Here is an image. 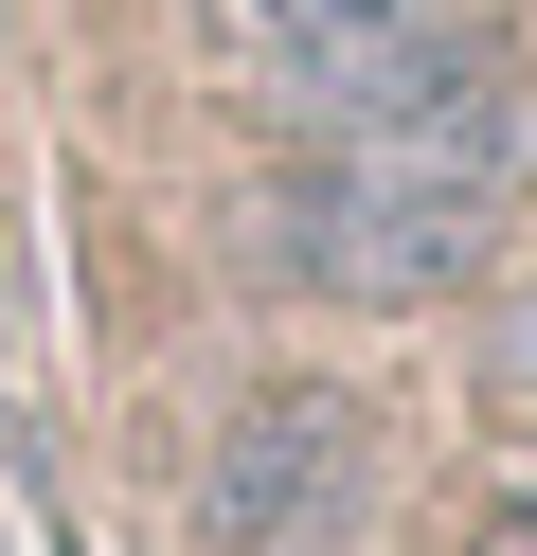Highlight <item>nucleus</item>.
Returning <instances> with one entry per match:
<instances>
[{"label":"nucleus","instance_id":"obj_1","mask_svg":"<svg viewBox=\"0 0 537 556\" xmlns=\"http://www.w3.org/2000/svg\"><path fill=\"white\" fill-rule=\"evenodd\" d=\"M269 269L286 288H322V305H448L465 269H484V233H501V198H465V180H412V162H376V144H286L269 162Z\"/></svg>","mask_w":537,"mask_h":556},{"label":"nucleus","instance_id":"obj_2","mask_svg":"<svg viewBox=\"0 0 537 556\" xmlns=\"http://www.w3.org/2000/svg\"><path fill=\"white\" fill-rule=\"evenodd\" d=\"M358 520H376V395L358 377H251L197 431L215 556H358Z\"/></svg>","mask_w":537,"mask_h":556},{"label":"nucleus","instance_id":"obj_3","mask_svg":"<svg viewBox=\"0 0 537 556\" xmlns=\"http://www.w3.org/2000/svg\"><path fill=\"white\" fill-rule=\"evenodd\" d=\"M341 144L412 162V180H465V198H520V180H537V73L484 37V18H448L412 73H376V90L341 109Z\"/></svg>","mask_w":537,"mask_h":556},{"label":"nucleus","instance_id":"obj_4","mask_svg":"<svg viewBox=\"0 0 537 556\" xmlns=\"http://www.w3.org/2000/svg\"><path fill=\"white\" fill-rule=\"evenodd\" d=\"M233 37H251V73L305 126H341L376 73H412V54L448 37V0H233Z\"/></svg>","mask_w":537,"mask_h":556},{"label":"nucleus","instance_id":"obj_5","mask_svg":"<svg viewBox=\"0 0 537 556\" xmlns=\"http://www.w3.org/2000/svg\"><path fill=\"white\" fill-rule=\"evenodd\" d=\"M501 359H520V395H537V288H520V324H501Z\"/></svg>","mask_w":537,"mask_h":556}]
</instances>
